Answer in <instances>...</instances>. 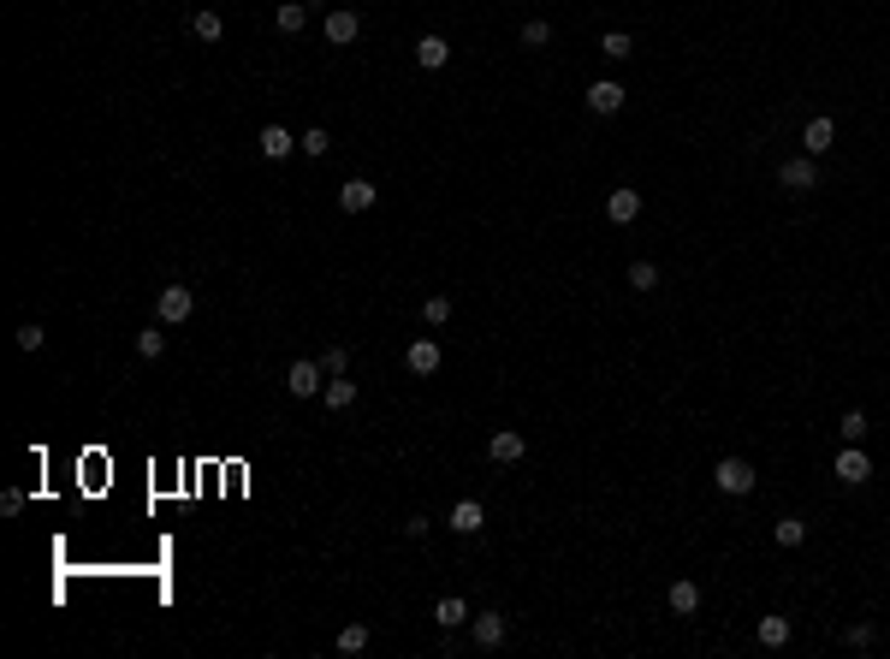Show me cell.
Here are the masks:
<instances>
[{
    "instance_id": "1",
    "label": "cell",
    "mask_w": 890,
    "mask_h": 659,
    "mask_svg": "<svg viewBox=\"0 0 890 659\" xmlns=\"http://www.w3.org/2000/svg\"><path fill=\"white\" fill-rule=\"evenodd\" d=\"M754 481H760V475H754V463H748V458H719V470H712V488L730 493V499H748Z\"/></svg>"
},
{
    "instance_id": "2",
    "label": "cell",
    "mask_w": 890,
    "mask_h": 659,
    "mask_svg": "<svg viewBox=\"0 0 890 659\" xmlns=\"http://www.w3.org/2000/svg\"><path fill=\"white\" fill-rule=\"evenodd\" d=\"M155 316L167 321V327H184V321L197 316V291H190V286H161V297H155Z\"/></svg>"
},
{
    "instance_id": "3",
    "label": "cell",
    "mask_w": 890,
    "mask_h": 659,
    "mask_svg": "<svg viewBox=\"0 0 890 659\" xmlns=\"http://www.w3.org/2000/svg\"><path fill=\"white\" fill-rule=\"evenodd\" d=\"M837 481H843V488H867V481H873V458H867L855 440H843V452H837Z\"/></svg>"
},
{
    "instance_id": "4",
    "label": "cell",
    "mask_w": 890,
    "mask_h": 659,
    "mask_svg": "<svg viewBox=\"0 0 890 659\" xmlns=\"http://www.w3.org/2000/svg\"><path fill=\"white\" fill-rule=\"evenodd\" d=\"M777 185L784 190H820V167H813V155H790L784 167H777Z\"/></svg>"
},
{
    "instance_id": "5",
    "label": "cell",
    "mask_w": 890,
    "mask_h": 659,
    "mask_svg": "<svg viewBox=\"0 0 890 659\" xmlns=\"http://www.w3.org/2000/svg\"><path fill=\"white\" fill-rule=\"evenodd\" d=\"M356 30H362V18H356V13H351V6H333V13H326V18H321V36H326V42H333V48H344V42H356Z\"/></svg>"
},
{
    "instance_id": "6",
    "label": "cell",
    "mask_w": 890,
    "mask_h": 659,
    "mask_svg": "<svg viewBox=\"0 0 890 659\" xmlns=\"http://www.w3.org/2000/svg\"><path fill=\"white\" fill-rule=\"evenodd\" d=\"M487 458H493V463H505V470H510V463H523V458H528V440H523L517 428H499L493 440H487Z\"/></svg>"
},
{
    "instance_id": "7",
    "label": "cell",
    "mask_w": 890,
    "mask_h": 659,
    "mask_svg": "<svg viewBox=\"0 0 890 659\" xmlns=\"http://www.w3.org/2000/svg\"><path fill=\"white\" fill-rule=\"evenodd\" d=\"M582 101H588V114H606V119H611L623 101H629V89L611 84V78H600V84H588V96H582Z\"/></svg>"
},
{
    "instance_id": "8",
    "label": "cell",
    "mask_w": 890,
    "mask_h": 659,
    "mask_svg": "<svg viewBox=\"0 0 890 659\" xmlns=\"http://www.w3.org/2000/svg\"><path fill=\"white\" fill-rule=\"evenodd\" d=\"M469 636H475V647H505V612H475L469 618Z\"/></svg>"
},
{
    "instance_id": "9",
    "label": "cell",
    "mask_w": 890,
    "mask_h": 659,
    "mask_svg": "<svg viewBox=\"0 0 890 659\" xmlns=\"http://www.w3.org/2000/svg\"><path fill=\"white\" fill-rule=\"evenodd\" d=\"M374 202H381V190L368 185V178H344V185H339V208H344V215H368Z\"/></svg>"
},
{
    "instance_id": "10",
    "label": "cell",
    "mask_w": 890,
    "mask_h": 659,
    "mask_svg": "<svg viewBox=\"0 0 890 659\" xmlns=\"http://www.w3.org/2000/svg\"><path fill=\"white\" fill-rule=\"evenodd\" d=\"M636 215H641V190H629V185L606 190V220H611V226H629Z\"/></svg>"
},
{
    "instance_id": "11",
    "label": "cell",
    "mask_w": 890,
    "mask_h": 659,
    "mask_svg": "<svg viewBox=\"0 0 890 659\" xmlns=\"http://www.w3.org/2000/svg\"><path fill=\"white\" fill-rule=\"evenodd\" d=\"M285 387L297 392V398H315L321 392V362H309V357H297L291 369H285Z\"/></svg>"
},
{
    "instance_id": "12",
    "label": "cell",
    "mask_w": 890,
    "mask_h": 659,
    "mask_svg": "<svg viewBox=\"0 0 890 659\" xmlns=\"http://www.w3.org/2000/svg\"><path fill=\"white\" fill-rule=\"evenodd\" d=\"M445 523H452L457 535H481V529H487V505H481V499H457Z\"/></svg>"
},
{
    "instance_id": "13",
    "label": "cell",
    "mask_w": 890,
    "mask_h": 659,
    "mask_svg": "<svg viewBox=\"0 0 890 659\" xmlns=\"http://www.w3.org/2000/svg\"><path fill=\"white\" fill-rule=\"evenodd\" d=\"M439 362H445V357H439L434 339H410V351H404V369H410V374H439Z\"/></svg>"
},
{
    "instance_id": "14",
    "label": "cell",
    "mask_w": 890,
    "mask_h": 659,
    "mask_svg": "<svg viewBox=\"0 0 890 659\" xmlns=\"http://www.w3.org/2000/svg\"><path fill=\"white\" fill-rule=\"evenodd\" d=\"M445 59H452V42H445V36H416V66H422V72H439Z\"/></svg>"
},
{
    "instance_id": "15",
    "label": "cell",
    "mask_w": 890,
    "mask_h": 659,
    "mask_svg": "<svg viewBox=\"0 0 890 659\" xmlns=\"http://www.w3.org/2000/svg\"><path fill=\"white\" fill-rule=\"evenodd\" d=\"M837 143V125H831V119H807V131H802V155H825V149H831Z\"/></svg>"
},
{
    "instance_id": "16",
    "label": "cell",
    "mask_w": 890,
    "mask_h": 659,
    "mask_svg": "<svg viewBox=\"0 0 890 659\" xmlns=\"http://www.w3.org/2000/svg\"><path fill=\"white\" fill-rule=\"evenodd\" d=\"M255 149H261L268 160H285V155L297 149V137H291L285 125H261V137H255Z\"/></svg>"
},
{
    "instance_id": "17",
    "label": "cell",
    "mask_w": 890,
    "mask_h": 659,
    "mask_svg": "<svg viewBox=\"0 0 890 659\" xmlns=\"http://www.w3.org/2000/svg\"><path fill=\"white\" fill-rule=\"evenodd\" d=\"M303 24H309V6H303V0H285L280 13H273V30H280V36H303Z\"/></svg>"
},
{
    "instance_id": "18",
    "label": "cell",
    "mask_w": 890,
    "mask_h": 659,
    "mask_svg": "<svg viewBox=\"0 0 890 659\" xmlns=\"http://www.w3.org/2000/svg\"><path fill=\"white\" fill-rule=\"evenodd\" d=\"M665 600H671V612H677V618L701 612V582H689V576H683V582H671V594H665Z\"/></svg>"
},
{
    "instance_id": "19",
    "label": "cell",
    "mask_w": 890,
    "mask_h": 659,
    "mask_svg": "<svg viewBox=\"0 0 890 659\" xmlns=\"http://www.w3.org/2000/svg\"><path fill=\"white\" fill-rule=\"evenodd\" d=\"M469 618H475V612H469V606L457 600V594H445V600L434 606V624H439V630H463Z\"/></svg>"
},
{
    "instance_id": "20",
    "label": "cell",
    "mask_w": 890,
    "mask_h": 659,
    "mask_svg": "<svg viewBox=\"0 0 890 659\" xmlns=\"http://www.w3.org/2000/svg\"><path fill=\"white\" fill-rule=\"evenodd\" d=\"M321 398H326V410H351L356 404V380H344V374H333L321 387Z\"/></svg>"
},
{
    "instance_id": "21",
    "label": "cell",
    "mask_w": 890,
    "mask_h": 659,
    "mask_svg": "<svg viewBox=\"0 0 890 659\" xmlns=\"http://www.w3.org/2000/svg\"><path fill=\"white\" fill-rule=\"evenodd\" d=\"M754 636H760V647H784V642H790V618H784V612H766Z\"/></svg>"
},
{
    "instance_id": "22",
    "label": "cell",
    "mask_w": 890,
    "mask_h": 659,
    "mask_svg": "<svg viewBox=\"0 0 890 659\" xmlns=\"http://www.w3.org/2000/svg\"><path fill=\"white\" fill-rule=\"evenodd\" d=\"M161 351H167V321H155V327L137 333V357H142V362H155Z\"/></svg>"
},
{
    "instance_id": "23",
    "label": "cell",
    "mask_w": 890,
    "mask_h": 659,
    "mask_svg": "<svg viewBox=\"0 0 890 659\" xmlns=\"http://www.w3.org/2000/svg\"><path fill=\"white\" fill-rule=\"evenodd\" d=\"M190 30H197V42H220V36H226V18L220 13H190Z\"/></svg>"
},
{
    "instance_id": "24",
    "label": "cell",
    "mask_w": 890,
    "mask_h": 659,
    "mask_svg": "<svg viewBox=\"0 0 890 659\" xmlns=\"http://www.w3.org/2000/svg\"><path fill=\"white\" fill-rule=\"evenodd\" d=\"M600 54H606V59H629V54H636L629 30H606V36H600Z\"/></svg>"
},
{
    "instance_id": "25",
    "label": "cell",
    "mask_w": 890,
    "mask_h": 659,
    "mask_svg": "<svg viewBox=\"0 0 890 659\" xmlns=\"http://www.w3.org/2000/svg\"><path fill=\"white\" fill-rule=\"evenodd\" d=\"M772 541H777V546H802V541H807V523H802V517H777Z\"/></svg>"
},
{
    "instance_id": "26",
    "label": "cell",
    "mask_w": 890,
    "mask_h": 659,
    "mask_svg": "<svg viewBox=\"0 0 890 659\" xmlns=\"http://www.w3.org/2000/svg\"><path fill=\"white\" fill-rule=\"evenodd\" d=\"M368 647V624H344L339 630V654H362Z\"/></svg>"
},
{
    "instance_id": "27",
    "label": "cell",
    "mask_w": 890,
    "mask_h": 659,
    "mask_svg": "<svg viewBox=\"0 0 890 659\" xmlns=\"http://www.w3.org/2000/svg\"><path fill=\"white\" fill-rule=\"evenodd\" d=\"M297 149H303V155H315V160H321L326 149H333V137H326V131L315 125V131H303V137H297Z\"/></svg>"
},
{
    "instance_id": "28",
    "label": "cell",
    "mask_w": 890,
    "mask_h": 659,
    "mask_svg": "<svg viewBox=\"0 0 890 659\" xmlns=\"http://www.w3.org/2000/svg\"><path fill=\"white\" fill-rule=\"evenodd\" d=\"M422 321H427V327H445V321H452V297H427L422 303Z\"/></svg>"
},
{
    "instance_id": "29",
    "label": "cell",
    "mask_w": 890,
    "mask_h": 659,
    "mask_svg": "<svg viewBox=\"0 0 890 659\" xmlns=\"http://www.w3.org/2000/svg\"><path fill=\"white\" fill-rule=\"evenodd\" d=\"M629 286L653 291V286H659V268H653V261H629Z\"/></svg>"
},
{
    "instance_id": "30",
    "label": "cell",
    "mask_w": 890,
    "mask_h": 659,
    "mask_svg": "<svg viewBox=\"0 0 890 659\" xmlns=\"http://www.w3.org/2000/svg\"><path fill=\"white\" fill-rule=\"evenodd\" d=\"M552 42V24H546V18H528V24H523V48H546Z\"/></svg>"
},
{
    "instance_id": "31",
    "label": "cell",
    "mask_w": 890,
    "mask_h": 659,
    "mask_svg": "<svg viewBox=\"0 0 890 659\" xmlns=\"http://www.w3.org/2000/svg\"><path fill=\"white\" fill-rule=\"evenodd\" d=\"M13 339H18V351H42V344H48V333L36 327V321H24V327H18Z\"/></svg>"
},
{
    "instance_id": "32",
    "label": "cell",
    "mask_w": 890,
    "mask_h": 659,
    "mask_svg": "<svg viewBox=\"0 0 890 659\" xmlns=\"http://www.w3.org/2000/svg\"><path fill=\"white\" fill-rule=\"evenodd\" d=\"M344 362H351L344 344H326V351H321V374H344Z\"/></svg>"
},
{
    "instance_id": "33",
    "label": "cell",
    "mask_w": 890,
    "mask_h": 659,
    "mask_svg": "<svg viewBox=\"0 0 890 659\" xmlns=\"http://www.w3.org/2000/svg\"><path fill=\"white\" fill-rule=\"evenodd\" d=\"M843 440H867V410H843Z\"/></svg>"
},
{
    "instance_id": "34",
    "label": "cell",
    "mask_w": 890,
    "mask_h": 659,
    "mask_svg": "<svg viewBox=\"0 0 890 659\" xmlns=\"http://www.w3.org/2000/svg\"><path fill=\"white\" fill-rule=\"evenodd\" d=\"M843 642H849V647H873V624H849Z\"/></svg>"
},
{
    "instance_id": "35",
    "label": "cell",
    "mask_w": 890,
    "mask_h": 659,
    "mask_svg": "<svg viewBox=\"0 0 890 659\" xmlns=\"http://www.w3.org/2000/svg\"><path fill=\"white\" fill-rule=\"evenodd\" d=\"M0 511H6V517H13V511H24V493H18V488H6V493H0Z\"/></svg>"
},
{
    "instance_id": "36",
    "label": "cell",
    "mask_w": 890,
    "mask_h": 659,
    "mask_svg": "<svg viewBox=\"0 0 890 659\" xmlns=\"http://www.w3.org/2000/svg\"><path fill=\"white\" fill-rule=\"evenodd\" d=\"M427 529H434V523H427V517H422V511H416V517H410V523H404V535H410V541H422V535H427Z\"/></svg>"
},
{
    "instance_id": "37",
    "label": "cell",
    "mask_w": 890,
    "mask_h": 659,
    "mask_svg": "<svg viewBox=\"0 0 890 659\" xmlns=\"http://www.w3.org/2000/svg\"><path fill=\"white\" fill-rule=\"evenodd\" d=\"M303 6H321V0H303Z\"/></svg>"
}]
</instances>
